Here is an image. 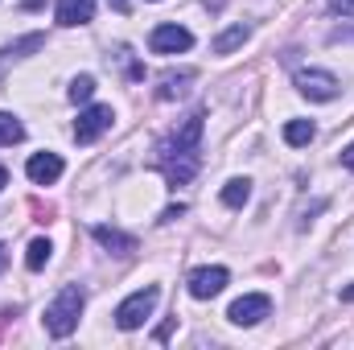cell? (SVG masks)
<instances>
[{"label": "cell", "mask_w": 354, "mask_h": 350, "mask_svg": "<svg viewBox=\"0 0 354 350\" xmlns=\"http://www.w3.org/2000/svg\"><path fill=\"white\" fill-rule=\"evenodd\" d=\"M198 140H202V116H189L181 124V132H174L169 140H161L157 149V169L169 177V185H185L198 174L202 157H198Z\"/></svg>", "instance_id": "cell-1"}, {"label": "cell", "mask_w": 354, "mask_h": 350, "mask_svg": "<svg viewBox=\"0 0 354 350\" xmlns=\"http://www.w3.org/2000/svg\"><path fill=\"white\" fill-rule=\"evenodd\" d=\"M83 305H87L83 284H66V288L50 301V309H46V330H50V338H71V334L79 330Z\"/></svg>", "instance_id": "cell-2"}, {"label": "cell", "mask_w": 354, "mask_h": 350, "mask_svg": "<svg viewBox=\"0 0 354 350\" xmlns=\"http://www.w3.org/2000/svg\"><path fill=\"white\" fill-rule=\"evenodd\" d=\"M157 301H161V288H157V284L136 288L128 301H120V309H115V326H120V330H140V326L153 317Z\"/></svg>", "instance_id": "cell-3"}, {"label": "cell", "mask_w": 354, "mask_h": 350, "mask_svg": "<svg viewBox=\"0 0 354 350\" xmlns=\"http://www.w3.org/2000/svg\"><path fill=\"white\" fill-rule=\"evenodd\" d=\"M297 91L305 95V99H317V103H330V99H338V91L342 83L330 75V71H317V66H305V71H297Z\"/></svg>", "instance_id": "cell-4"}, {"label": "cell", "mask_w": 354, "mask_h": 350, "mask_svg": "<svg viewBox=\"0 0 354 350\" xmlns=\"http://www.w3.org/2000/svg\"><path fill=\"white\" fill-rule=\"evenodd\" d=\"M194 46V33L185 25H157L149 33V50L153 54H185Z\"/></svg>", "instance_id": "cell-5"}, {"label": "cell", "mask_w": 354, "mask_h": 350, "mask_svg": "<svg viewBox=\"0 0 354 350\" xmlns=\"http://www.w3.org/2000/svg\"><path fill=\"white\" fill-rule=\"evenodd\" d=\"M111 120H115V111H111L107 103H95V107H87V111L79 116V124H75V140H79V145L99 140V136L111 128Z\"/></svg>", "instance_id": "cell-6"}, {"label": "cell", "mask_w": 354, "mask_h": 350, "mask_svg": "<svg viewBox=\"0 0 354 350\" xmlns=\"http://www.w3.org/2000/svg\"><path fill=\"white\" fill-rule=\"evenodd\" d=\"M268 313H272V297H264V293H248V297H239V301L227 309V317H231L235 326H260Z\"/></svg>", "instance_id": "cell-7"}, {"label": "cell", "mask_w": 354, "mask_h": 350, "mask_svg": "<svg viewBox=\"0 0 354 350\" xmlns=\"http://www.w3.org/2000/svg\"><path fill=\"white\" fill-rule=\"evenodd\" d=\"M227 280H231V272L227 268H198L194 276H189V297H198V301H210V297H218L223 288H227Z\"/></svg>", "instance_id": "cell-8"}, {"label": "cell", "mask_w": 354, "mask_h": 350, "mask_svg": "<svg viewBox=\"0 0 354 350\" xmlns=\"http://www.w3.org/2000/svg\"><path fill=\"white\" fill-rule=\"evenodd\" d=\"M25 174H29L33 185H54L62 177V157L58 153H33L29 165H25Z\"/></svg>", "instance_id": "cell-9"}, {"label": "cell", "mask_w": 354, "mask_h": 350, "mask_svg": "<svg viewBox=\"0 0 354 350\" xmlns=\"http://www.w3.org/2000/svg\"><path fill=\"white\" fill-rule=\"evenodd\" d=\"M95 17V0H58L54 4V21L62 29H75V25H87Z\"/></svg>", "instance_id": "cell-10"}, {"label": "cell", "mask_w": 354, "mask_h": 350, "mask_svg": "<svg viewBox=\"0 0 354 350\" xmlns=\"http://www.w3.org/2000/svg\"><path fill=\"white\" fill-rule=\"evenodd\" d=\"M198 79V71H189V66H181V71H165L161 79H157V99H181L185 91H189V83Z\"/></svg>", "instance_id": "cell-11"}, {"label": "cell", "mask_w": 354, "mask_h": 350, "mask_svg": "<svg viewBox=\"0 0 354 350\" xmlns=\"http://www.w3.org/2000/svg\"><path fill=\"white\" fill-rule=\"evenodd\" d=\"M91 235H95V243L107 248L111 256H132V252H136V239L124 235V231H115V227H95Z\"/></svg>", "instance_id": "cell-12"}, {"label": "cell", "mask_w": 354, "mask_h": 350, "mask_svg": "<svg viewBox=\"0 0 354 350\" xmlns=\"http://www.w3.org/2000/svg\"><path fill=\"white\" fill-rule=\"evenodd\" d=\"M248 37H252V25H243V21H239V25L223 29V33H218V37L210 42V50H214V54H235V50H239V46L248 42Z\"/></svg>", "instance_id": "cell-13"}, {"label": "cell", "mask_w": 354, "mask_h": 350, "mask_svg": "<svg viewBox=\"0 0 354 350\" xmlns=\"http://www.w3.org/2000/svg\"><path fill=\"white\" fill-rule=\"evenodd\" d=\"M317 136V128H313V120H288L284 124V140L292 145V149H301V145H309Z\"/></svg>", "instance_id": "cell-14"}, {"label": "cell", "mask_w": 354, "mask_h": 350, "mask_svg": "<svg viewBox=\"0 0 354 350\" xmlns=\"http://www.w3.org/2000/svg\"><path fill=\"white\" fill-rule=\"evenodd\" d=\"M248 198H252V181H248V177H235V181L223 185V202H227L231 210H239Z\"/></svg>", "instance_id": "cell-15"}, {"label": "cell", "mask_w": 354, "mask_h": 350, "mask_svg": "<svg viewBox=\"0 0 354 350\" xmlns=\"http://www.w3.org/2000/svg\"><path fill=\"white\" fill-rule=\"evenodd\" d=\"M54 256V248H50V239H33L29 243V252H25V264H29V272H41L46 264Z\"/></svg>", "instance_id": "cell-16"}, {"label": "cell", "mask_w": 354, "mask_h": 350, "mask_svg": "<svg viewBox=\"0 0 354 350\" xmlns=\"http://www.w3.org/2000/svg\"><path fill=\"white\" fill-rule=\"evenodd\" d=\"M17 140H25V124L17 116L0 111V145H17Z\"/></svg>", "instance_id": "cell-17"}, {"label": "cell", "mask_w": 354, "mask_h": 350, "mask_svg": "<svg viewBox=\"0 0 354 350\" xmlns=\"http://www.w3.org/2000/svg\"><path fill=\"white\" fill-rule=\"evenodd\" d=\"M41 46H46V37H41V33H29V37L12 42L8 50H0V58H25V50H41Z\"/></svg>", "instance_id": "cell-18"}, {"label": "cell", "mask_w": 354, "mask_h": 350, "mask_svg": "<svg viewBox=\"0 0 354 350\" xmlns=\"http://www.w3.org/2000/svg\"><path fill=\"white\" fill-rule=\"evenodd\" d=\"M66 95H71V103H87L91 95H95V79H91V75H79V79L71 83Z\"/></svg>", "instance_id": "cell-19"}, {"label": "cell", "mask_w": 354, "mask_h": 350, "mask_svg": "<svg viewBox=\"0 0 354 350\" xmlns=\"http://www.w3.org/2000/svg\"><path fill=\"white\" fill-rule=\"evenodd\" d=\"M181 214H185V206L177 202V206H165V210H161V219H157V223H174V219H181Z\"/></svg>", "instance_id": "cell-20"}, {"label": "cell", "mask_w": 354, "mask_h": 350, "mask_svg": "<svg viewBox=\"0 0 354 350\" xmlns=\"http://www.w3.org/2000/svg\"><path fill=\"white\" fill-rule=\"evenodd\" d=\"M330 8H334L338 17H354V0H330Z\"/></svg>", "instance_id": "cell-21"}, {"label": "cell", "mask_w": 354, "mask_h": 350, "mask_svg": "<svg viewBox=\"0 0 354 350\" xmlns=\"http://www.w3.org/2000/svg\"><path fill=\"white\" fill-rule=\"evenodd\" d=\"M342 165H346V169L354 174V140L346 145V149H342Z\"/></svg>", "instance_id": "cell-22"}, {"label": "cell", "mask_w": 354, "mask_h": 350, "mask_svg": "<svg viewBox=\"0 0 354 350\" xmlns=\"http://www.w3.org/2000/svg\"><path fill=\"white\" fill-rule=\"evenodd\" d=\"M107 4H111L115 12H128V4H132V0H107Z\"/></svg>", "instance_id": "cell-23"}, {"label": "cell", "mask_w": 354, "mask_h": 350, "mask_svg": "<svg viewBox=\"0 0 354 350\" xmlns=\"http://www.w3.org/2000/svg\"><path fill=\"white\" fill-rule=\"evenodd\" d=\"M8 322H12V309H0V330H4Z\"/></svg>", "instance_id": "cell-24"}, {"label": "cell", "mask_w": 354, "mask_h": 350, "mask_svg": "<svg viewBox=\"0 0 354 350\" xmlns=\"http://www.w3.org/2000/svg\"><path fill=\"white\" fill-rule=\"evenodd\" d=\"M338 297H342V301H354V284H346V288H342Z\"/></svg>", "instance_id": "cell-25"}, {"label": "cell", "mask_w": 354, "mask_h": 350, "mask_svg": "<svg viewBox=\"0 0 354 350\" xmlns=\"http://www.w3.org/2000/svg\"><path fill=\"white\" fill-rule=\"evenodd\" d=\"M4 185H8V169H4V165H0V190H4Z\"/></svg>", "instance_id": "cell-26"}, {"label": "cell", "mask_w": 354, "mask_h": 350, "mask_svg": "<svg viewBox=\"0 0 354 350\" xmlns=\"http://www.w3.org/2000/svg\"><path fill=\"white\" fill-rule=\"evenodd\" d=\"M0 268H4V248H0Z\"/></svg>", "instance_id": "cell-27"}]
</instances>
